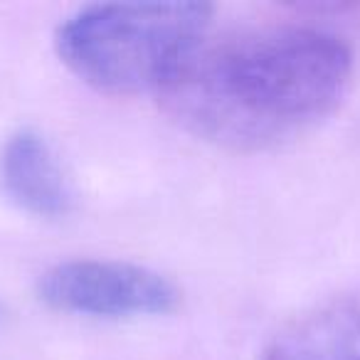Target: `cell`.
Masks as SVG:
<instances>
[{
  "mask_svg": "<svg viewBox=\"0 0 360 360\" xmlns=\"http://www.w3.org/2000/svg\"><path fill=\"white\" fill-rule=\"evenodd\" d=\"M350 72L353 57L338 37L269 25L205 40L158 96L198 139L232 150H264L333 114Z\"/></svg>",
  "mask_w": 360,
  "mask_h": 360,
  "instance_id": "cell-1",
  "label": "cell"
},
{
  "mask_svg": "<svg viewBox=\"0 0 360 360\" xmlns=\"http://www.w3.org/2000/svg\"><path fill=\"white\" fill-rule=\"evenodd\" d=\"M212 6L104 3L70 15L55 35L62 65L106 94L160 91L205 42Z\"/></svg>",
  "mask_w": 360,
  "mask_h": 360,
  "instance_id": "cell-2",
  "label": "cell"
},
{
  "mask_svg": "<svg viewBox=\"0 0 360 360\" xmlns=\"http://www.w3.org/2000/svg\"><path fill=\"white\" fill-rule=\"evenodd\" d=\"M37 299L60 314L111 321L165 316L180 304L160 271L116 259L60 262L37 276Z\"/></svg>",
  "mask_w": 360,
  "mask_h": 360,
  "instance_id": "cell-3",
  "label": "cell"
},
{
  "mask_svg": "<svg viewBox=\"0 0 360 360\" xmlns=\"http://www.w3.org/2000/svg\"><path fill=\"white\" fill-rule=\"evenodd\" d=\"M3 191L27 215L60 220L72 212L75 193L50 141L35 129H20L0 153Z\"/></svg>",
  "mask_w": 360,
  "mask_h": 360,
  "instance_id": "cell-4",
  "label": "cell"
},
{
  "mask_svg": "<svg viewBox=\"0 0 360 360\" xmlns=\"http://www.w3.org/2000/svg\"><path fill=\"white\" fill-rule=\"evenodd\" d=\"M262 360H360V304L333 299L296 316L266 343Z\"/></svg>",
  "mask_w": 360,
  "mask_h": 360,
  "instance_id": "cell-5",
  "label": "cell"
},
{
  "mask_svg": "<svg viewBox=\"0 0 360 360\" xmlns=\"http://www.w3.org/2000/svg\"><path fill=\"white\" fill-rule=\"evenodd\" d=\"M0 321H3V306H0Z\"/></svg>",
  "mask_w": 360,
  "mask_h": 360,
  "instance_id": "cell-6",
  "label": "cell"
}]
</instances>
